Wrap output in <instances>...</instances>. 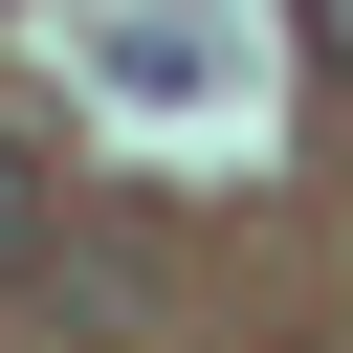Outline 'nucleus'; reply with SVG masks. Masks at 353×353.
Instances as JSON below:
<instances>
[{
    "label": "nucleus",
    "instance_id": "obj_1",
    "mask_svg": "<svg viewBox=\"0 0 353 353\" xmlns=\"http://www.w3.org/2000/svg\"><path fill=\"white\" fill-rule=\"evenodd\" d=\"M309 44H331V66H353V0H309Z\"/></svg>",
    "mask_w": 353,
    "mask_h": 353
},
{
    "label": "nucleus",
    "instance_id": "obj_2",
    "mask_svg": "<svg viewBox=\"0 0 353 353\" xmlns=\"http://www.w3.org/2000/svg\"><path fill=\"white\" fill-rule=\"evenodd\" d=\"M0 243H22V154H0Z\"/></svg>",
    "mask_w": 353,
    "mask_h": 353
}]
</instances>
